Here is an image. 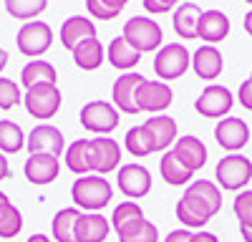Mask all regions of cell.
<instances>
[{
  "mask_svg": "<svg viewBox=\"0 0 252 242\" xmlns=\"http://www.w3.org/2000/svg\"><path fill=\"white\" fill-rule=\"evenodd\" d=\"M222 210V189L209 179L189 182L182 199L177 202V219L187 230H204L209 219H215Z\"/></svg>",
  "mask_w": 252,
  "mask_h": 242,
  "instance_id": "cell-1",
  "label": "cell"
},
{
  "mask_svg": "<svg viewBox=\"0 0 252 242\" xmlns=\"http://www.w3.org/2000/svg\"><path fill=\"white\" fill-rule=\"evenodd\" d=\"M71 199H73L76 207L86 210V212H101L114 199V187L106 177L86 174V177H78L73 182Z\"/></svg>",
  "mask_w": 252,
  "mask_h": 242,
  "instance_id": "cell-2",
  "label": "cell"
},
{
  "mask_svg": "<svg viewBox=\"0 0 252 242\" xmlns=\"http://www.w3.org/2000/svg\"><path fill=\"white\" fill-rule=\"evenodd\" d=\"M217 187L227 192H242L250 182H252V161L245 154H227L217 161L215 169Z\"/></svg>",
  "mask_w": 252,
  "mask_h": 242,
  "instance_id": "cell-3",
  "label": "cell"
},
{
  "mask_svg": "<svg viewBox=\"0 0 252 242\" xmlns=\"http://www.w3.org/2000/svg\"><path fill=\"white\" fill-rule=\"evenodd\" d=\"M121 35L129 40V43L139 51V53H152V51H159L161 48V40H164V30L157 20L152 18H129L124 23V30Z\"/></svg>",
  "mask_w": 252,
  "mask_h": 242,
  "instance_id": "cell-4",
  "label": "cell"
},
{
  "mask_svg": "<svg viewBox=\"0 0 252 242\" xmlns=\"http://www.w3.org/2000/svg\"><path fill=\"white\" fill-rule=\"evenodd\" d=\"M189 66H192V56H189V51L182 43H164L154 56V73L164 84L182 78L189 71Z\"/></svg>",
  "mask_w": 252,
  "mask_h": 242,
  "instance_id": "cell-5",
  "label": "cell"
},
{
  "mask_svg": "<svg viewBox=\"0 0 252 242\" xmlns=\"http://www.w3.org/2000/svg\"><path fill=\"white\" fill-rule=\"evenodd\" d=\"M78 119L86 131L98 134V136H109L119 126V109L111 101H89V104H83Z\"/></svg>",
  "mask_w": 252,
  "mask_h": 242,
  "instance_id": "cell-6",
  "label": "cell"
},
{
  "mask_svg": "<svg viewBox=\"0 0 252 242\" xmlns=\"http://www.w3.org/2000/svg\"><path fill=\"white\" fill-rule=\"evenodd\" d=\"M23 104L33 119H53L63 104V96H61L58 84H38V86L26 89Z\"/></svg>",
  "mask_w": 252,
  "mask_h": 242,
  "instance_id": "cell-7",
  "label": "cell"
},
{
  "mask_svg": "<svg viewBox=\"0 0 252 242\" xmlns=\"http://www.w3.org/2000/svg\"><path fill=\"white\" fill-rule=\"evenodd\" d=\"M18 51L26 58H38L43 56L51 46H53V28L46 23V20H31V23H23L15 35Z\"/></svg>",
  "mask_w": 252,
  "mask_h": 242,
  "instance_id": "cell-8",
  "label": "cell"
},
{
  "mask_svg": "<svg viewBox=\"0 0 252 242\" xmlns=\"http://www.w3.org/2000/svg\"><path fill=\"white\" fill-rule=\"evenodd\" d=\"M89 164H91V174H101V177L119 172V167H121L119 141L109 139V136L89 139Z\"/></svg>",
  "mask_w": 252,
  "mask_h": 242,
  "instance_id": "cell-9",
  "label": "cell"
},
{
  "mask_svg": "<svg viewBox=\"0 0 252 242\" xmlns=\"http://www.w3.org/2000/svg\"><path fill=\"white\" fill-rule=\"evenodd\" d=\"M174 91L169 84L164 81H154V78H144L141 84L136 86V109L146 111V114H164L166 109L172 106Z\"/></svg>",
  "mask_w": 252,
  "mask_h": 242,
  "instance_id": "cell-10",
  "label": "cell"
},
{
  "mask_svg": "<svg viewBox=\"0 0 252 242\" xmlns=\"http://www.w3.org/2000/svg\"><path fill=\"white\" fill-rule=\"evenodd\" d=\"M116 187L121 189L124 197L129 199H141L152 192V172L144 164H136V161H129V164H121L116 172Z\"/></svg>",
  "mask_w": 252,
  "mask_h": 242,
  "instance_id": "cell-11",
  "label": "cell"
},
{
  "mask_svg": "<svg viewBox=\"0 0 252 242\" xmlns=\"http://www.w3.org/2000/svg\"><path fill=\"white\" fill-rule=\"evenodd\" d=\"M235 106V96L227 86L220 84H209L194 101V109L197 114L207 116V119H224Z\"/></svg>",
  "mask_w": 252,
  "mask_h": 242,
  "instance_id": "cell-12",
  "label": "cell"
},
{
  "mask_svg": "<svg viewBox=\"0 0 252 242\" xmlns=\"http://www.w3.org/2000/svg\"><path fill=\"white\" fill-rule=\"evenodd\" d=\"M26 149L31 154H53L61 159V154H66V136L53 124H38L28 134Z\"/></svg>",
  "mask_w": 252,
  "mask_h": 242,
  "instance_id": "cell-13",
  "label": "cell"
},
{
  "mask_svg": "<svg viewBox=\"0 0 252 242\" xmlns=\"http://www.w3.org/2000/svg\"><path fill=\"white\" fill-rule=\"evenodd\" d=\"M215 139H217V144L224 151L237 154L250 141V126L237 116H224V119L217 121V126H215Z\"/></svg>",
  "mask_w": 252,
  "mask_h": 242,
  "instance_id": "cell-14",
  "label": "cell"
},
{
  "mask_svg": "<svg viewBox=\"0 0 252 242\" xmlns=\"http://www.w3.org/2000/svg\"><path fill=\"white\" fill-rule=\"evenodd\" d=\"M23 174L31 184H38V187H46L51 182L58 179L61 174V159L53 156V154H31L23 164Z\"/></svg>",
  "mask_w": 252,
  "mask_h": 242,
  "instance_id": "cell-15",
  "label": "cell"
},
{
  "mask_svg": "<svg viewBox=\"0 0 252 242\" xmlns=\"http://www.w3.org/2000/svg\"><path fill=\"white\" fill-rule=\"evenodd\" d=\"M144 222H146L144 210L136 205L134 199H126V202H121V205L114 210V214H111V230L119 235V240H126V237L136 235L141 230Z\"/></svg>",
  "mask_w": 252,
  "mask_h": 242,
  "instance_id": "cell-16",
  "label": "cell"
},
{
  "mask_svg": "<svg viewBox=\"0 0 252 242\" xmlns=\"http://www.w3.org/2000/svg\"><path fill=\"white\" fill-rule=\"evenodd\" d=\"M144 81L141 73H121L116 81H114V86H111V104L121 111V114H139L136 109V86Z\"/></svg>",
  "mask_w": 252,
  "mask_h": 242,
  "instance_id": "cell-17",
  "label": "cell"
},
{
  "mask_svg": "<svg viewBox=\"0 0 252 242\" xmlns=\"http://www.w3.org/2000/svg\"><path fill=\"white\" fill-rule=\"evenodd\" d=\"M229 35V18L222 10H202L197 23V38H202L207 46H215Z\"/></svg>",
  "mask_w": 252,
  "mask_h": 242,
  "instance_id": "cell-18",
  "label": "cell"
},
{
  "mask_svg": "<svg viewBox=\"0 0 252 242\" xmlns=\"http://www.w3.org/2000/svg\"><path fill=\"white\" fill-rule=\"evenodd\" d=\"M111 232V219L101 212H81L76 222V242H103Z\"/></svg>",
  "mask_w": 252,
  "mask_h": 242,
  "instance_id": "cell-19",
  "label": "cell"
},
{
  "mask_svg": "<svg viewBox=\"0 0 252 242\" xmlns=\"http://www.w3.org/2000/svg\"><path fill=\"white\" fill-rule=\"evenodd\" d=\"M174 156L182 161V164L189 169V172H199L204 164H207V147L202 144V139H197V136H182V139H177V144H174Z\"/></svg>",
  "mask_w": 252,
  "mask_h": 242,
  "instance_id": "cell-20",
  "label": "cell"
},
{
  "mask_svg": "<svg viewBox=\"0 0 252 242\" xmlns=\"http://www.w3.org/2000/svg\"><path fill=\"white\" fill-rule=\"evenodd\" d=\"M89 38H96V26L91 18H81V15H71L63 20L61 26V46L73 51L78 43H83V40Z\"/></svg>",
  "mask_w": 252,
  "mask_h": 242,
  "instance_id": "cell-21",
  "label": "cell"
},
{
  "mask_svg": "<svg viewBox=\"0 0 252 242\" xmlns=\"http://www.w3.org/2000/svg\"><path fill=\"white\" fill-rule=\"evenodd\" d=\"M146 131L152 134L154 144H157V151H166L172 144H177V121L166 114H154L144 121Z\"/></svg>",
  "mask_w": 252,
  "mask_h": 242,
  "instance_id": "cell-22",
  "label": "cell"
},
{
  "mask_svg": "<svg viewBox=\"0 0 252 242\" xmlns=\"http://www.w3.org/2000/svg\"><path fill=\"white\" fill-rule=\"evenodd\" d=\"M192 68L202 81H215V78H220V73L224 68V58L215 46H202L192 56Z\"/></svg>",
  "mask_w": 252,
  "mask_h": 242,
  "instance_id": "cell-23",
  "label": "cell"
},
{
  "mask_svg": "<svg viewBox=\"0 0 252 242\" xmlns=\"http://www.w3.org/2000/svg\"><path fill=\"white\" fill-rule=\"evenodd\" d=\"M71 53H73V63L81 71H96V68H101L103 60H106V48L101 46L98 38L83 40V43H78Z\"/></svg>",
  "mask_w": 252,
  "mask_h": 242,
  "instance_id": "cell-24",
  "label": "cell"
},
{
  "mask_svg": "<svg viewBox=\"0 0 252 242\" xmlns=\"http://www.w3.org/2000/svg\"><path fill=\"white\" fill-rule=\"evenodd\" d=\"M106 58H109V63H111L114 68H119V71H131L139 60H141V53H139L124 35H119V38H114L111 43H109Z\"/></svg>",
  "mask_w": 252,
  "mask_h": 242,
  "instance_id": "cell-25",
  "label": "cell"
},
{
  "mask_svg": "<svg viewBox=\"0 0 252 242\" xmlns=\"http://www.w3.org/2000/svg\"><path fill=\"white\" fill-rule=\"evenodd\" d=\"M202 18V8L197 3H182L177 10H174V18H172V26H174V33L184 40H194L197 38V23Z\"/></svg>",
  "mask_w": 252,
  "mask_h": 242,
  "instance_id": "cell-26",
  "label": "cell"
},
{
  "mask_svg": "<svg viewBox=\"0 0 252 242\" xmlns=\"http://www.w3.org/2000/svg\"><path fill=\"white\" fill-rule=\"evenodd\" d=\"M56 81H58L56 66L48 63V60H43V58L28 60V63L23 66V71H20V84H23L26 89L38 86V84H56Z\"/></svg>",
  "mask_w": 252,
  "mask_h": 242,
  "instance_id": "cell-27",
  "label": "cell"
},
{
  "mask_svg": "<svg viewBox=\"0 0 252 242\" xmlns=\"http://www.w3.org/2000/svg\"><path fill=\"white\" fill-rule=\"evenodd\" d=\"M81 217L78 207H63L51 222V232L56 242H76V222Z\"/></svg>",
  "mask_w": 252,
  "mask_h": 242,
  "instance_id": "cell-28",
  "label": "cell"
},
{
  "mask_svg": "<svg viewBox=\"0 0 252 242\" xmlns=\"http://www.w3.org/2000/svg\"><path fill=\"white\" fill-rule=\"evenodd\" d=\"M159 174H161V179L166 182V184H172V187L189 184V179L194 177V174L189 172L182 161L174 156V151H164V154H161V159H159Z\"/></svg>",
  "mask_w": 252,
  "mask_h": 242,
  "instance_id": "cell-29",
  "label": "cell"
},
{
  "mask_svg": "<svg viewBox=\"0 0 252 242\" xmlns=\"http://www.w3.org/2000/svg\"><path fill=\"white\" fill-rule=\"evenodd\" d=\"M124 147H126V151H129L131 156H136V159H144V156H149V154L157 151L154 139H152L149 131H146L144 124L131 126L129 131H126V136H124Z\"/></svg>",
  "mask_w": 252,
  "mask_h": 242,
  "instance_id": "cell-30",
  "label": "cell"
},
{
  "mask_svg": "<svg viewBox=\"0 0 252 242\" xmlns=\"http://www.w3.org/2000/svg\"><path fill=\"white\" fill-rule=\"evenodd\" d=\"M26 141H28L26 131L20 129L15 121L0 119V151H3L5 156L8 154H18L20 149L26 147Z\"/></svg>",
  "mask_w": 252,
  "mask_h": 242,
  "instance_id": "cell-31",
  "label": "cell"
},
{
  "mask_svg": "<svg viewBox=\"0 0 252 242\" xmlns=\"http://www.w3.org/2000/svg\"><path fill=\"white\" fill-rule=\"evenodd\" d=\"M66 167L68 172H73L76 177H86L91 174V164H89V139H76L71 147H66Z\"/></svg>",
  "mask_w": 252,
  "mask_h": 242,
  "instance_id": "cell-32",
  "label": "cell"
},
{
  "mask_svg": "<svg viewBox=\"0 0 252 242\" xmlns=\"http://www.w3.org/2000/svg\"><path fill=\"white\" fill-rule=\"evenodd\" d=\"M23 230V214L13 205L10 199H5L0 205V240H13Z\"/></svg>",
  "mask_w": 252,
  "mask_h": 242,
  "instance_id": "cell-33",
  "label": "cell"
},
{
  "mask_svg": "<svg viewBox=\"0 0 252 242\" xmlns=\"http://www.w3.org/2000/svg\"><path fill=\"white\" fill-rule=\"evenodd\" d=\"M48 8V0H5V10L10 18H18V20H35L40 13Z\"/></svg>",
  "mask_w": 252,
  "mask_h": 242,
  "instance_id": "cell-34",
  "label": "cell"
},
{
  "mask_svg": "<svg viewBox=\"0 0 252 242\" xmlns=\"http://www.w3.org/2000/svg\"><path fill=\"white\" fill-rule=\"evenodd\" d=\"M235 217L240 219V227H252V189H242L232 202Z\"/></svg>",
  "mask_w": 252,
  "mask_h": 242,
  "instance_id": "cell-35",
  "label": "cell"
},
{
  "mask_svg": "<svg viewBox=\"0 0 252 242\" xmlns=\"http://www.w3.org/2000/svg\"><path fill=\"white\" fill-rule=\"evenodd\" d=\"M20 104V86L13 78H0V111H10Z\"/></svg>",
  "mask_w": 252,
  "mask_h": 242,
  "instance_id": "cell-36",
  "label": "cell"
},
{
  "mask_svg": "<svg viewBox=\"0 0 252 242\" xmlns=\"http://www.w3.org/2000/svg\"><path fill=\"white\" fill-rule=\"evenodd\" d=\"M86 10L91 18H98V20H114L119 15V10L109 8L103 0H86Z\"/></svg>",
  "mask_w": 252,
  "mask_h": 242,
  "instance_id": "cell-37",
  "label": "cell"
},
{
  "mask_svg": "<svg viewBox=\"0 0 252 242\" xmlns=\"http://www.w3.org/2000/svg\"><path fill=\"white\" fill-rule=\"evenodd\" d=\"M119 242H159V230H157V225H154V222H149V219H146L144 225H141V230H139L136 235L126 237V240H119Z\"/></svg>",
  "mask_w": 252,
  "mask_h": 242,
  "instance_id": "cell-38",
  "label": "cell"
},
{
  "mask_svg": "<svg viewBox=\"0 0 252 242\" xmlns=\"http://www.w3.org/2000/svg\"><path fill=\"white\" fill-rule=\"evenodd\" d=\"M179 0H144V10L149 15H161V13H169Z\"/></svg>",
  "mask_w": 252,
  "mask_h": 242,
  "instance_id": "cell-39",
  "label": "cell"
},
{
  "mask_svg": "<svg viewBox=\"0 0 252 242\" xmlns=\"http://www.w3.org/2000/svg\"><path fill=\"white\" fill-rule=\"evenodd\" d=\"M237 101L247 109V111H252V81L247 78V81H242L240 84V91H237Z\"/></svg>",
  "mask_w": 252,
  "mask_h": 242,
  "instance_id": "cell-40",
  "label": "cell"
},
{
  "mask_svg": "<svg viewBox=\"0 0 252 242\" xmlns=\"http://www.w3.org/2000/svg\"><path fill=\"white\" fill-rule=\"evenodd\" d=\"M192 237H194V232H189L187 227H179V230H172L166 235L164 242H192Z\"/></svg>",
  "mask_w": 252,
  "mask_h": 242,
  "instance_id": "cell-41",
  "label": "cell"
},
{
  "mask_svg": "<svg viewBox=\"0 0 252 242\" xmlns=\"http://www.w3.org/2000/svg\"><path fill=\"white\" fill-rule=\"evenodd\" d=\"M192 242H220V240H217V235H212V232H207V230H199V232H194Z\"/></svg>",
  "mask_w": 252,
  "mask_h": 242,
  "instance_id": "cell-42",
  "label": "cell"
},
{
  "mask_svg": "<svg viewBox=\"0 0 252 242\" xmlns=\"http://www.w3.org/2000/svg\"><path fill=\"white\" fill-rule=\"evenodd\" d=\"M10 177V161H8V156L0 151V182L3 179H8Z\"/></svg>",
  "mask_w": 252,
  "mask_h": 242,
  "instance_id": "cell-43",
  "label": "cell"
},
{
  "mask_svg": "<svg viewBox=\"0 0 252 242\" xmlns=\"http://www.w3.org/2000/svg\"><path fill=\"white\" fill-rule=\"evenodd\" d=\"M103 3H106L109 8H114V10H119V13H121V10L126 8V3H129V0H103Z\"/></svg>",
  "mask_w": 252,
  "mask_h": 242,
  "instance_id": "cell-44",
  "label": "cell"
},
{
  "mask_svg": "<svg viewBox=\"0 0 252 242\" xmlns=\"http://www.w3.org/2000/svg\"><path fill=\"white\" fill-rule=\"evenodd\" d=\"M242 28H245L247 35H252V10H247V15H245V20H242Z\"/></svg>",
  "mask_w": 252,
  "mask_h": 242,
  "instance_id": "cell-45",
  "label": "cell"
},
{
  "mask_svg": "<svg viewBox=\"0 0 252 242\" xmlns=\"http://www.w3.org/2000/svg\"><path fill=\"white\" fill-rule=\"evenodd\" d=\"M26 242H51V240H48V237H46L43 232H35V235H31V237H28Z\"/></svg>",
  "mask_w": 252,
  "mask_h": 242,
  "instance_id": "cell-46",
  "label": "cell"
},
{
  "mask_svg": "<svg viewBox=\"0 0 252 242\" xmlns=\"http://www.w3.org/2000/svg\"><path fill=\"white\" fill-rule=\"evenodd\" d=\"M240 235L245 242H252V227H240Z\"/></svg>",
  "mask_w": 252,
  "mask_h": 242,
  "instance_id": "cell-47",
  "label": "cell"
},
{
  "mask_svg": "<svg viewBox=\"0 0 252 242\" xmlns=\"http://www.w3.org/2000/svg\"><path fill=\"white\" fill-rule=\"evenodd\" d=\"M8 66V51L0 48V73H3V68Z\"/></svg>",
  "mask_w": 252,
  "mask_h": 242,
  "instance_id": "cell-48",
  "label": "cell"
},
{
  "mask_svg": "<svg viewBox=\"0 0 252 242\" xmlns=\"http://www.w3.org/2000/svg\"><path fill=\"white\" fill-rule=\"evenodd\" d=\"M5 199H8V194H3V192H0V205H3Z\"/></svg>",
  "mask_w": 252,
  "mask_h": 242,
  "instance_id": "cell-49",
  "label": "cell"
},
{
  "mask_svg": "<svg viewBox=\"0 0 252 242\" xmlns=\"http://www.w3.org/2000/svg\"><path fill=\"white\" fill-rule=\"evenodd\" d=\"M245 3H250V5H252V0H245Z\"/></svg>",
  "mask_w": 252,
  "mask_h": 242,
  "instance_id": "cell-50",
  "label": "cell"
},
{
  "mask_svg": "<svg viewBox=\"0 0 252 242\" xmlns=\"http://www.w3.org/2000/svg\"><path fill=\"white\" fill-rule=\"evenodd\" d=\"M250 81H252V73H250Z\"/></svg>",
  "mask_w": 252,
  "mask_h": 242,
  "instance_id": "cell-51",
  "label": "cell"
}]
</instances>
